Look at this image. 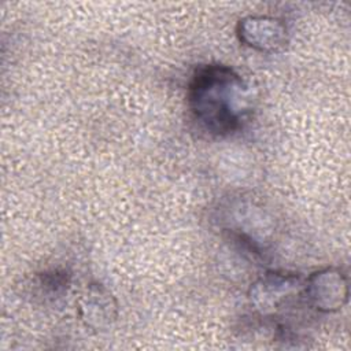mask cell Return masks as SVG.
Instances as JSON below:
<instances>
[{
    "instance_id": "7a4b0ae2",
    "label": "cell",
    "mask_w": 351,
    "mask_h": 351,
    "mask_svg": "<svg viewBox=\"0 0 351 351\" xmlns=\"http://www.w3.org/2000/svg\"><path fill=\"white\" fill-rule=\"evenodd\" d=\"M306 299L319 311H336L347 300V281L344 276L328 267L313 273L304 287Z\"/></svg>"
},
{
    "instance_id": "277c9868",
    "label": "cell",
    "mask_w": 351,
    "mask_h": 351,
    "mask_svg": "<svg viewBox=\"0 0 351 351\" xmlns=\"http://www.w3.org/2000/svg\"><path fill=\"white\" fill-rule=\"evenodd\" d=\"M299 277L293 274L267 273L251 287V300L262 313L278 308L284 300L298 291Z\"/></svg>"
},
{
    "instance_id": "3957f363",
    "label": "cell",
    "mask_w": 351,
    "mask_h": 351,
    "mask_svg": "<svg viewBox=\"0 0 351 351\" xmlns=\"http://www.w3.org/2000/svg\"><path fill=\"white\" fill-rule=\"evenodd\" d=\"M285 26L267 16H250L240 21L237 34L245 45L259 51H276L285 44Z\"/></svg>"
},
{
    "instance_id": "6da1fadb",
    "label": "cell",
    "mask_w": 351,
    "mask_h": 351,
    "mask_svg": "<svg viewBox=\"0 0 351 351\" xmlns=\"http://www.w3.org/2000/svg\"><path fill=\"white\" fill-rule=\"evenodd\" d=\"M251 103L247 82L233 69L206 64L188 85V104L195 119L211 134L226 136L244 122Z\"/></svg>"
}]
</instances>
